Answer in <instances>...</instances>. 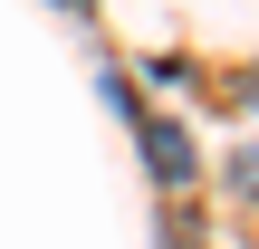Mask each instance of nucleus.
Returning <instances> with one entry per match:
<instances>
[{"instance_id":"1","label":"nucleus","mask_w":259,"mask_h":249,"mask_svg":"<svg viewBox=\"0 0 259 249\" xmlns=\"http://www.w3.org/2000/svg\"><path fill=\"white\" fill-rule=\"evenodd\" d=\"M135 144H144V173H154L163 192H192V182H202V144H192L183 115H135Z\"/></svg>"},{"instance_id":"2","label":"nucleus","mask_w":259,"mask_h":249,"mask_svg":"<svg viewBox=\"0 0 259 249\" xmlns=\"http://www.w3.org/2000/svg\"><path fill=\"white\" fill-rule=\"evenodd\" d=\"M221 192H231L240 211H259V134H250V144H231V154H221Z\"/></svg>"},{"instance_id":"3","label":"nucleus","mask_w":259,"mask_h":249,"mask_svg":"<svg viewBox=\"0 0 259 249\" xmlns=\"http://www.w3.org/2000/svg\"><path fill=\"white\" fill-rule=\"evenodd\" d=\"M58 10H77V0H58Z\"/></svg>"}]
</instances>
